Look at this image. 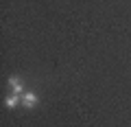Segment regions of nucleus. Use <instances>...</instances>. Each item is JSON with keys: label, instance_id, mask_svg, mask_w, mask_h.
Here are the masks:
<instances>
[{"label": "nucleus", "instance_id": "obj_1", "mask_svg": "<svg viewBox=\"0 0 131 127\" xmlns=\"http://www.w3.org/2000/svg\"><path fill=\"white\" fill-rule=\"evenodd\" d=\"M37 94L35 92H24L22 94V105L24 108H35V105H37Z\"/></svg>", "mask_w": 131, "mask_h": 127}, {"label": "nucleus", "instance_id": "obj_2", "mask_svg": "<svg viewBox=\"0 0 131 127\" xmlns=\"http://www.w3.org/2000/svg\"><path fill=\"white\" fill-rule=\"evenodd\" d=\"M9 85H11V90H13V94H18V96H22V90H24V85H22V81H20V77H9Z\"/></svg>", "mask_w": 131, "mask_h": 127}, {"label": "nucleus", "instance_id": "obj_3", "mask_svg": "<svg viewBox=\"0 0 131 127\" xmlns=\"http://www.w3.org/2000/svg\"><path fill=\"white\" fill-rule=\"evenodd\" d=\"M18 103H22V99H20L18 94H11V96H7V99H5V105H7V108H15Z\"/></svg>", "mask_w": 131, "mask_h": 127}]
</instances>
